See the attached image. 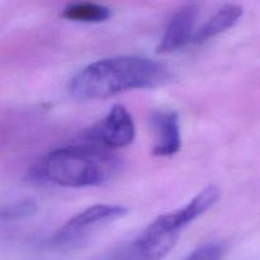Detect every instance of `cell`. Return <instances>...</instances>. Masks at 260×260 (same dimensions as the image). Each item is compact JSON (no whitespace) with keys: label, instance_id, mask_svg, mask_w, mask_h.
<instances>
[{"label":"cell","instance_id":"obj_5","mask_svg":"<svg viewBox=\"0 0 260 260\" xmlns=\"http://www.w3.org/2000/svg\"><path fill=\"white\" fill-rule=\"evenodd\" d=\"M85 136L91 144L104 149H119L134 142L136 126L129 112L121 104H116L102 121L96 122L85 132Z\"/></svg>","mask_w":260,"mask_h":260},{"label":"cell","instance_id":"obj_11","mask_svg":"<svg viewBox=\"0 0 260 260\" xmlns=\"http://www.w3.org/2000/svg\"><path fill=\"white\" fill-rule=\"evenodd\" d=\"M223 246L218 241H211L196 249L184 260H222Z\"/></svg>","mask_w":260,"mask_h":260},{"label":"cell","instance_id":"obj_12","mask_svg":"<svg viewBox=\"0 0 260 260\" xmlns=\"http://www.w3.org/2000/svg\"><path fill=\"white\" fill-rule=\"evenodd\" d=\"M118 260H127V259H124V258H122V259H118Z\"/></svg>","mask_w":260,"mask_h":260},{"label":"cell","instance_id":"obj_10","mask_svg":"<svg viewBox=\"0 0 260 260\" xmlns=\"http://www.w3.org/2000/svg\"><path fill=\"white\" fill-rule=\"evenodd\" d=\"M36 210H37V205L35 201L25 200L3 208L2 218L3 221L22 220V218L29 217L30 215H33Z\"/></svg>","mask_w":260,"mask_h":260},{"label":"cell","instance_id":"obj_1","mask_svg":"<svg viewBox=\"0 0 260 260\" xmlns=\"http://www.w3.org/2000/svg\"><path fill=\"white\" fill-rule=\"evenodd\" d=\"M172 78V70L159 61L136 55L114 56L81 69L69 83V93L78 101H96L134 89L156 88Z\"/></svg>","mask_w":260,"mask_h":260},{"label":"cell","instance_id":"obj_2","mask_svg":"<svg viewBox=\"0 0 260 260\" xmlns=\"http://www.w3.org/2000/svg\"><path fill=\"white\" fill-rule=\"evenodd\" d=\"M121 167V159L111 150L90 142L47 152L30 168L29 177L56 187H95L113 179Z\"/></svg>","mask_w":260,"mask_h":260},{"label":"cell","instance_id":"obj_3","mask_svg":"<svg viewBox=\"0 0 260 260\" xmlns=\"http://www.w3.org/2000/svg\"><path fill=\"white\" fill-rule=\"evenodd\" d=\"M220 198V189L208 185L183 207L155 218L132 243L127 260H161L174 248L183 229L205 215Z\"/></svg>","mask_w":260,"mask_h":260},{"label":"cell","instance_id":"obj_8","mask_svg":"<svg viewBox=\"0 0 260 260\" xmlns=\"http://www.w3.org/2000/svg\"><path fill=\"white\" fill-rule=\"evenodd\" d=\"M244 10L238 4H226L221 7L215 14L208 18L207 22L198 27L193 42L200 43L221 35L239 22Z\"/></svg>","mask_w":260,"mask_h":260},{"label":"cell","instance_id":"obj_6","mask_svg":"<svg viewBox=\"0 0 260 260\" xmlns=\"http://www.w3.org/2000/svg\"><path fill=\"white\" fill-rule=\"evenodd\" d=\"M200 17V7L196 4H188L180 8L168 23L165 32L157 45V53H168L184 47L193 42Z\"/></svg>","mask_w":260,"mask_h":260},{"label":"cell","instance_id":"obj_7","mask_svg":"<svg viewBox=\"0 0 260 260\" xmlns=\"http://www.w3.org/2000/svg\"><path fill=\"white\" fill-rule=\"evenodd\" d=\"M154 132L152 154L156 156H173L182 146L179 116L177 112L162 109L155 111L150 117Z\"/></svg>","mask_w":260,"mask_h":260},{"label":"cell","instance_id":"obj_9","mask_svg":"<svg viewBox=\"0 0 260 260\" xmlns=\"http://www.w3.org/2000/svg\"><path fill=\"white\" fill-rule=\"evenodd\" d=\"M112 15L108 7L96 3H74L68 5L61 13V17L73 22L99 23L106 22Z\"/></svg>","mask_w":260,"mask_h":260},{"label":"cell","instance_id":"obj_4","mask_svg":"<svg viewBox=\"0 0 260 260\" xmlns=\"http://www.w3.org/2000/svg\"><path fill=\"white\" fill-rule=\"evenodd\" d=\"M127 213V208L118 205H94L66 221L52 236V244L57 248H70L83 243L91 233L118 220Z\"/></svg>","mask_w":260,"mask_h":260}]
</instances>
